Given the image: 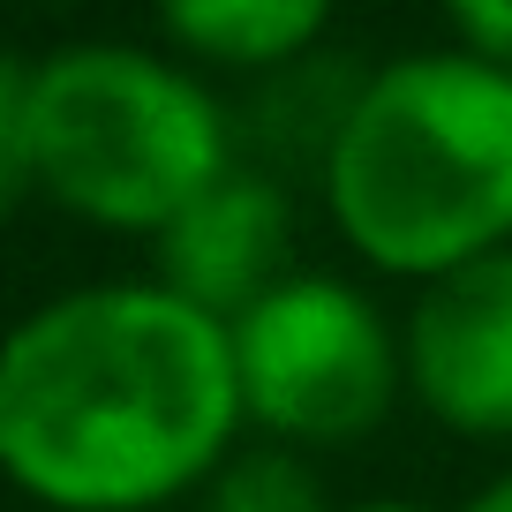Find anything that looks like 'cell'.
Listing matches in <instances>:
<instances>
[{"label":"cell","instance_id":"1","mask_svg":"<svg viewBox=\"0 0 512 512\" xmlns=\"http://www.w3.org/2000/svg\"><path fill=\"white\" fill-rule=\"evenodd\" d=\"M234 339L159 279H98L0 339V475L53 512H151L234 460Z\"/></svg>","mask_w":512,"mask_h":512},{"label":"cell","instance_id":"9","mask_svg":"<svg viewBox=\"0 0 512 512\" xmlns=\"http://www.w3.org/2000/svg\"><path fill=\"white\" fill-rule=\"evenodd\" d=\"M31 76H38V61H23L16 46H0V226L23 211V196H38V159H31Z\"/></svg>","mask_w":512,"mask_h":512},{"label":"cell","instance_id":"8","mask_svg":"<svg viewBox=\"0 0 512 512\" xmlns=\"http://www.w3.org/2000/svg\"><path fill=\"white\" fill-rule=\"evenodd\" d=\"M204 512H332V505H324V482L302 452L256 445V452H234L204 482Z\"/></svg>","mask_w":512,"mask_h":512},{"label":"cell","instance_id":"3","mask_svg":"<svg viewBox=\"0 0 512 512\" xmlns=\"http://www.w3.org/2000/svg\"><path fill=\"white\" fill-rule=\"evenodd\" d=\"M38 196L113 234H166L211 181L234 174V128L204 76L166 53L83 38L31 76Z\"/></svg>","mask_w":512,"mask_h":512},{"label":"cell","instance_id":"10","mask_svg":"<svg viewBox=\"0 0 512 512\" xmlns=\"http://www.w3.org/2000/svg\"><path fill=\"white\" fill-rule=\"evenodd\" d=\"M445 31H452L460 53H475V61H490V68L512 76V0H460L445 16Z\"/></svg>","mask_w":512,"mask_h":512},{"label":"cell","instance_id":"5","mask_svg":"<svg viewBox=\"0 0 512 512\" xmlns=\"http://www.w3.org/2000/svg\"><path fill=\"white\" fill-rule=\"evenodd\" d=\"M407 384L445 430L512 437V249L430 279L400 332Z\"/></svg>","mask_w":512,"mask_h":512},{"label":"cell","instance_id":"4","mask_svg":"<svg viewBox=\"0 0 512 512\" xmlns=\"http://www.w3.org/2000/svg\"><path fill=\"white\" fill-rule=\"evenodd\" d=\"M234 339L241 422L272 445H354L400 400L407 354L400 332L362 287L332 272H287L256 309L226 324Z\"/></svg>","mask_w":512,"mask_h":512},{"label":"cell","instance_id":"6","mask_svg":"<svg viewBox=\"0 0 512 512\" xmlns=\"http://www.w3.org/2000/svg\"><path fill=\"white\" fill-rule=\"evenodd\" d=\"M287 256H294L287 189L256 166H234L159 234V287L204 317L234 324L241 309H256L287 279Z\"/></svg>","mask_w":512,"mask_h":512},{"label":"cell","instance_id":"12","mask_svg":"<svg viewBox=\"0 0 512 512\" xmlns=\"http://www.w3.org/2000/svg\"><path fill=\"white\" fill-rule=\"evenodd\" d=\"M347 512H430V505H407V497H369V505H347Z\"/></svg>","mask_w":512,"mask_h":512},{"label":"cell","instance_id":"7","mask_svg":"<svg viewBox=\"0 0 512 512\" xmlns=\"http://www.w3.org/2000/svg\"><path fill=\"white\" fill-rule=\"evenodd\" d=\"M159 31L181 61L241 68V76H287L332 31V8L324 0H174L159 16Z\"/></svg>","mask_w":512,"mask_h":512},{"label":"cell","instance_id":"2","mask_svg":"<svg viewBox=\"0 0 512 512\" xmlns=\"http://www.w3.org/2000/svg\"><path fill=\"white\" fill-rule=\"evenodd\" d=\"M324 204L362 264L445 279L512 249V76L475 53H400L354 83Z\"/></svg>","mask_w":512,"mask_h":512},{"label":"cell","instance_id":"11","mask_svg":"<svg viewBox=\"0 0 512 512\" xmlns=\"http://www.w3.org/2000/svg\"><path fill=\"white\" fill-rule=\"evenodd\" d=\"M467 512H512V475H505V482H490V490H482Z\"/></svg>","mask_w":512,"mask_h":512}]
</instances>
